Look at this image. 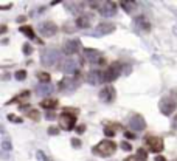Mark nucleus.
<instances>
[{"instance_id":"f257e3e1","label":"nucleus","mask_w":177,"mask_h":161,"mask_svg":"<svg viewBox=\"0 0 177 161\" xmlns=\"http://www.w3.org/2000/svg\"><path fill=\"white\" fill-rule=\"evenodd\" d=\"M79 110L76 109H64L62 113L59 115V126L64 130H72L76 126V116H78Z\"/></svg>"},{"instance_id":"f03ea898","label":"nucleus","mask_w":177,"mask_h":161,"mask_svg":"<svg viewBox=\"0 0 177 161\" xmlns=\"http://www.w3.org/2000/svg\"><path fill=\"white\" fill-rule=\"evenodd\" d=\"M117 150V144L112 141V140H104V141H100L97 146H93V155L97 156H101V158H107V156H112Z\"/></svg>"},{"instance_id":"7ed1b4c3","label":"nucleus","mask_w":177,"mask_h":161,"mask_svg":"<svg viewBox=\"0 0 177 161\" xmlns=\"http://www.w3.org/2000/svg\"><path fill=\"white\" fill-rule=\"evenodd\" d=\"M61 59V51L54 47L45 48L42 53H40V62H42L44 67H53L56 65L58 61Z\"/></svg>"},{"instance_id":"20e7f679","label":"nucleus","mask_w":177,"mask_h":161,"mask_svg":"<svg viewBox=\"0 0 177 161\" xmlns=\"http://www.w3.org/2000/svg\"><path fill=\"white\" fill-rule=\"evenodd\" d=\"M79 85H81V79L79 77H70V76H67V77H62L59 80L58 88L62 93H73L76 88H79Z\"/></svg>"},{"instance_id":"39448f33","label":"nucleus","mask_w":177,"mask_h":161,"mask_svg":"<svg viewBox=\"0 0 177 161\" xmlns=\"http://www.w3.org/2000/svg\"><path fill=\"white\" fill-rule=\"evenodd\" d=\"M59 70L65 74H75L78 70H79V61L76 58H64L59 64Z\"/></svg>"},{"instance_id":"423d86ee","label":"nucleus","mask_w":177,"mask_h":161,"mask_svg":"<svg viewBox=\"0 0 177 161\" xmlns=\"http://www.w3.org/2000/svg\"><path fill=\"white\" fill-rule=\"evenodd\" d=\"M145 144H146L148 149L151 152H154V153H160L163 150V147H165L163 140L160 136H155V135H148L145 138Z\"/></svg>"},{"instance_id":"0eeeda50","label":"nucleus","mask_w":177,"mask_h":161,"mask_svg":"<svg viewBox=\"0 0 177 161\" xmlns=\"http://www.w3.org/2000/svg\"><path fill=\"white\" fill-rule=\"evenodd\" d=\"M121 67V62H115L112 64L109 68L104 70V79H106V82H114V80L123 73V68H120Z\"/></svg>"},{"instance_id":"6e6552de","label":"nucleus","mask_w":177,"mask_h":161,"mask_svg":"<svg viewBox=\"0 0 177 161\" xmlns=\"http://www.w3.org/2000/svg\"><path fill=\"white\" fill-rule=\"evenodd\" d=\"M39 33L44 37H51L58 33V25L51 20H45L42 23H39Z\"/></svg>"},{"instance_id":"1a4fd4ad","label":"nucleus","mask_w":177,"mask_h":161,"mask_svg":"<svg viewBox=\"0 0 177 161\" xmlns=\"http://www.w3.org/2000/svg\"><path fill=\"white\" fill-rule=\"evenodd\" d=\"M158 107H160V112H162L163 115L169 116V115H172L174 110L177 109V102H175L174 99H171V98H163V99L158 102Z\"/></svg>"},{"instance_id":"9d476101","label":"nucleus","mask_w":177,"mask_h":161,"mask_svg":"<svg viewBox=\"0 0 177 161\" xmlns=\"http://www.w3.org/2000/svg\"><path fill=\"white\" fill-rule=\"evenodd\" d=\"M129 129L131 130H134V132H143L145 129H146V121L143 119V116L141 115H134V116H131V119H129Z\"/></svg>"},{"instance_id":"9b49d317","label":"nucleus","mask_w":177,"mask_h":161,"mask_svg":"<svg viewBox=\"0 0 177 161\" xmlns=\"http://www.w3.org/2000/svg\"><path fill=\"white\" fill-rule=\"evenodd\" d=\"M117 98V91L114 88V85H106L101 91H100V99L106 104H112Z\"/></svg>"},{"instance_id":"f8f14e48","label":"nucleus","mask_w":177,"mask_h":161,"mask_svg":"<svg viewBox=\"0 0 177 161\" xmlns=\"http://www.w3.org/2000/svg\"><path fill=\"white\" fill-rule=\"evenodd\" d=\"M62 50H64L65 54H69V56L76 54V53L81 50V40L79 39H70V40H67V42L64 44V47H62Z\"/></svg>"},{"instance_id":"ddd939ff","label":"nucleus","mask_w":177,"mask_h":161,"mask_svg":"<svg viewBox=\"0 0 177 161\" xmlns=\"http://www.w3.org/2000/svg\"><path fill=\"white\" fill-rule=\"evenodd\" d=\"M87 82L90 85H98V84H103L106 82L104 79V71L103 70H92L87 73Z\"/></svg>"},{"instance_id":"4468645a","label":"nucleus","mask_w":177,"mask_h":161,"mask_svg":"<svg viewBox=\"0 0 177 161\" xmlns=\"http://www.w3.org/2000/svg\"><path fill=\"white\" fill-rule=\"evenodd\" d=\"M84 59L90 64H100V62H104L101 53L98 50H93V48H86L84 50Z\"/></svg>"},{"instance_id":"2eb2a0df","label":"nucleus","mask_w":177,"mask_h":161,"mask_svg":"<svg viewBox=\"0 0 177 161\" xmlns=\"http://www.w3.org/2000/svg\"><path fill=\"white\" fill-rule=\"evenodd\" d=\"M100 14L104 17H112L117 14V3L115 2H103L100 6Z\"/></svg>"},{"instance_id":"dca6fc26","label":"nucleus","mask_w":177,"mask_h":161,"mask_svg":"<svg viewBox=\"0 0 177 161\" xmlns=\"http://www.w3.org/2000/svg\"><path fill=\"white\" fill-rule=\"evenodd\" d=\"M134 25H135V30L137 31H140V33H148L149 30H151V23H149L143 16H140V17H135V20H134Z\"/></svg>"},{"instance_id":"f3484780","label":"nucleus","mask_w":177,"mask_h":161,"mask_svg":"<svg viewBox=\"0 0 177 161\" xmlns=\"http://www.w3.org/2000/svg\"><path fill=\"white\" fill-rule=\"evenodd\" d=\"M117 30V26L111 22H103V23H98L97 25V33L100 36H104V34H111Z\"/></svg>"},{"instance_id":"a211bd4d","label":"nucleus","mask_w":177,"mask_h":161,"mask_svg":"<svg viewBox=\"0 0 177 161\" xmlns=\"http://www.w3.org/2000/svg\"><path fill=\"white\" fill-rule=\"evenodd\" d=\"M34 90H36V93L39 96H50L53 93V90H54V87L51 84H37L34 87Z\"/></svg>"},{"instance_id":"6ab92c4d","label":"nucleus","mask_w":177,"mask_h":161,"mask_svg":"<svg viewBox=\"0 0 177 161\" xmlns=\"http://www.w3.org/2000/svg\"><path fill=\"white\" fill-rule=\"evenodd\" d=\"M58 99H54V98H47V99H44L42 102H40V105L44 107V109H47L48 112H53L54 109L58 107Z\"/></svg>"},{"instance_id":"aec40b11","label":"nucleus","mask_w":177,"mask_h":161,"mask_svg":"<svg viewBox=\"0 0 177 161\" xmlns=\"http://www.w3.org/2000/svg\"><path fill=\"white\" fill-rule=\"evenodd\" d=\"M121 8H123L128 14H132L134 11H137V3L135 2H129V0H124V2H121Z\"/></svg>"},{"instance_id":"412c9836","label":"nucleus","mask_w":177,"mask_h":161,"mask_svg":"<svg viewBox=\"0 0 177 161\" xmlns=\"http://www.w3.org/2000/svg\"><path fill=\"white\" fill-rule=\"evenodd\" d=\"M76 26H79V28H89L90 26V17L89 16H79L76 19Z\"/></svg>"},{"instance_id":"4be33fe9","label":"nucleus","mask_w":177,"mask_h":161,"mask_svg":"<svg viewBox=\"0 0 177 161\" xmlns=\"http://www.w3.org/2000/svg\"><path fill=\"white\" fill-rule=\"evenodd\" d=\"M20 33H23V34H25L26 37H28V39H34V37H36L34 30L31 28L30 25H22V26H20Z\"/></svg>"},{"instance_id":"5701e85b","label":"nucleus","mask_w":177,"mask_h":161,"mask_svg":"<svg viewBox=\"0 0 177 161\" xmlns=\"http://www.w3.org/2000/svg\"><path fill=\"white\" fill-rule=\"evenodd\" d=\"M36 76H37V79L40 80V84H51V82H50V80H51L50 73H45V71H37V73H36Z\"/></svg>"},{"instance_id":"b1692460","label":"nucleus","mask_w":177,"mask_h":161,"mask_svg":"<svg viewBox=\"0 0 177 161\" xmlns=\"http://www.w3.org/2000/svg\"><path fill=\"white\" fill-rule=\"evenodd\" d=\"M26 116H28L30 119H33V121H37L40 118V113H39L37 109H30L28 112H26Z\"/></svg>"},{"instance_id":"393cba45","label":"nucleus","mask_w":177,"mask_h":161,"mask_svg":"<svg viewBox=\"0 0 177 161\" xmlns=\"http://www.w3.org/2000/svg\"><path fill=\"white\" fill-rule=\"evenodd\" d=\"M2 149H3L5 152L12 150V144H11V141H9L8 138H3V141H2Z\"/></svg>"},{"instance_id":"a878e982","label":"nucleus","mask_w":177,"mask_h":161,"mask_svg":"<svg viewBox=\"0 0 177 161\" xmlns=\"http://www.w3.org/2000/svg\"><path fill=\"white\" fill-rule=\"evenodd\" d=\"M14 77H16L17 80H25V79H26V71H25V70H17V71L14 73Z\"/></svg>"},{"instance_id":"bb28decb","label":"nucleus","mask_w":177,"mask_h":161,"mask_svg":"<svg viewBox=\"0 0 177 161\" xmlns=\"http://www.w3.org/2000/svg\"><path fill=\"white\" fill-rule=\"evenodd\" d=\"M83 8H84L83 3H70V8H69V9H70L72 12H79Z\"/></svg>"},{"instance_id":"cd10ccee","label":"nucleus","mask_w":177,"mask_h":161,"mask_svg":"<svg viewBox=\"0 0 177 161\" xmlns=\"http://www.w3.org/2000/svg\"><path fill=\"white\" fill-rule=\"evenodd\" d=\"M104 135L109 136V138H114V136H115V130H114V127H104Z\"/></svg>"},{"instance_id":"c85d7f7f","label":"nucleus","mask_w":177,"mask_h":161,"mask_svg":"<svg viewBox=\"0 0 177 161\" xmlns=\"http://www.w3.org/2000/svg\"><path fill=\"white\" fill-rule=\"evenodd\" d=\"M121 149L126 150V152H131V150H132V146H131L128 141H123V143H121Z\"/></svg>"},{"instance_id":"c756f323","label":"nucleus","mask_w":177,"mask_h":161,"mask_svg":"<svg viewBox=\"0 0 177 161\" xmlns=\"http://www.w3.org/2000/svg\"><path fill=\"white\" fill-rule=\"evenodd\" d=\"M124 161H146V159H143V158H140L137 155H132V156H128Z\"/></svg>"},{"instance_id":"7c9ffc66","label":"nucleus","mask_w":177,"mask_h":161,"mask_svg":"<svg viewBox=\"0 0 177 161\" xmlns=\"http://www.w3.org/2000/svg\"><path fill=\"white\" fill-rule=\"evenodd\" d=\"M37 156H39L40 159H44V161H53L51 158H48V156H45V153H44L42 150H39V152H37Z\"/></svg>"},{"instance_id":"2f4dec72","label":"nucleus","mask_w":177,"mask_h":161,"mask_svg":"<svg viewBox=\"0 0 177 161\" xmlns=\"http://www.w3.org/2000/svg\"><path fill=\"white\" fill-rule=\"evenodd\" d=\"M8 119L11 121V123H22V119L17 118V116H14V115H8Z\"/></svg>"},{"instance_id":"473e14b6","label":"nucleus","mask_w":177,"mask_h":161,"mask_svg":"<svg viewBox=\"0 0 177 161\" xmlns=\"http://www.w3.org/2000/svg\"><path fill=\"white\" fill-rule=\"evenodd\" d=\"M59 129L58 127H48V135H58Z\"/></svg>"},{"instance_id":"72a5a7b5","label":"nucleus","mask_w":177,"mask_h":161,"mask_svg":"<svg viewBox=\"0 0 177 161\" xmlns=\"http://www.w3.org/2000/svg\"><path fill=\"white\" fill-rule=\"evenodd\" d=\"M146 155H148V153H146V150H145V149H138V150H137V156H140V158L146 159Z\"/></svg>"},{"instance_id":"f704fd0d","label":"nucleus","mask_w":177,"mask_h":161,"mask_svg":"<svg viewBox=\"0 0 177 161\" xmlns=\"http://www.w3.org/2000/svg\"><path fill=\"white\" fill-rule=\"evenodd\" d=\"M72 146L75 147V149H79V147H81V141H79L78 138H73V140H72Z\"/></svg>"},{"instance_id":"c9c22d12","label":"nucleus","mask_w":177,"mask_h":161,"mask_svg":"<svg viewBox=\"0 0 177 161\" xmlns=\"http://www.w3.org/2000/svg\"><path fill=\"white\" fill-rule=\"evenodd\" d=\"M31 51H33V48H31L28 44L23 45V53H25V54H31Z\"/></svg>"},{"instance_id":"e433bc0d","label":"nucleus","mask_w":177,"mask_h":161,"mask_svg":"<svg viewBox=\"0 0 177 161\" xmlns=\"http://www.w3.org/2000/svg\"><path fill=\"white\" fill-rule=\"evenodd\" d=\"M45 118H47L48 121H53V119H56V115H54V112H47Z\"/></svg>"},{"instance_id":"4c0bfd02","label":"nucleus","mask_w":177,"mask_h":161,"mask_svg":"<svg viewBox=\"0 0 177 161\" xmlns=\"http://www.w3.org/2000/svg\"><path fill=\"white\" fill-rule=\"evenodd\" d=\"M75 130H76L78 133H83V132L86 130V126H84V124H81V126H78V127H76Z\"/></svg>"},{"instance_id":"58836bf2","label":"nucleus","mask_w":177,"mask_h":161,"mask_svg":"<svg viewBox=\"0 0 177 161\" xmlns=\"http://www.w3.org/2000/svg\"><path fill=\"white\" fill-rule=\"evenodd\" d=\"M62 30H65V33H73V31H72V26H70L69 23L64 25V26H62Z\"/></svg>"},{"instance_id":"ea45409f","label":"nucleus","mask_w":177,"mask_h":161,"mask_svg":"<svg viewBox=\"0 0 177 161\" xmlns=\"http://www.w3.org/2000/svg\"><path fill=\"white\" fill-rule=\"evenodd\" d=\"M154 161H166V158H165V156H162V155H157V156L154 158Z\"/></svg>"},{"instance_id":"a19ab883","label":"nucleus","mask_w":177,"mask_h":161,"mask_svg":"<svg viewBox=\"0 0 177 161\" xmlns=\"http://www.w3.org/2000/svg\"><path fill=\"white\" fill-rule=\"evenodd\" d=\"M172 129L174 130H177V115L174 116V119H172Z\"/></svg>"},{"instance_id":"79ce46f5","label":"nucleus","mask_w":177,"mask_h":161,"mask_svg":"<svg viewBox=\"0 0 177 161\" xmlns=\"http://www.w3.org/2000/svg\"><path fill=\"white\" fill-rule=\"evenodd\" d=\"M124 136H128V138H135V135L132 132H124Z\"/></svg>"},{"instance_id":"37998d69","label":"nucleus","mask_w":177,"mask_h":161,"mask_svg":"<svg viewBox=\"0 0 177 161\" xmlns=\"http://www.w3.org/2000/svg\"><path fill=\"white\" fill-rule=\"evenodd\" d=\"M0 33H2V34L6 33V25H2V26H0Z\"/></svg>"},{"instance_id":"c03bdc74","label":"nucleus","mask_w":177,"mask_h":161,"mask_svg":"<svg viewBox=\"0 0 177 161\" xmlns=\"http://www.w3.org/2000/svg\"><path fill=\"white\" fill-rule=\"evenodd\" d=\"M25 19H26V17H23V16H20V17H17V22H20V23H22V22H23Z\"/></svg>"}]
</instances>
